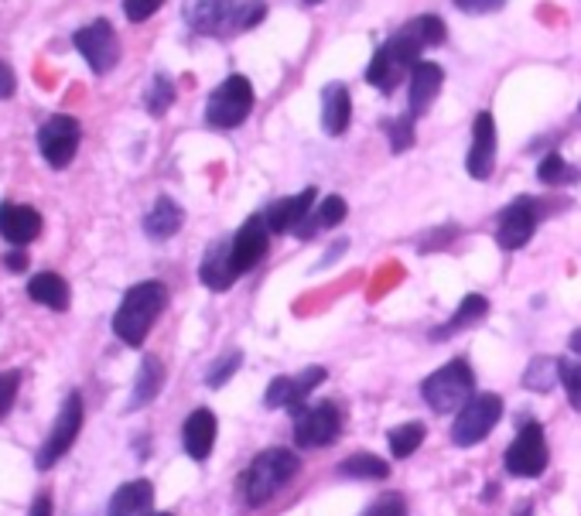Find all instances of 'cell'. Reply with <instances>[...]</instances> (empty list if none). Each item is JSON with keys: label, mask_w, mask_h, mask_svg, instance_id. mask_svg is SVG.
Instances as JSON below:
<instances>
[{"label": "cell", "mask_w": 581, "mask_h": 516, "mask_svg": "<svg viewBox=\"0 0 581 516\" xmlns=\"http://www.w3.org/2000/svg\"><path fill=\"white\" fill-rule=\"evenodd\" d=\"M216 414L209 408H199L185 417V427H182V445H185V455L196 458V462H206L212 455V445H216Z\"/></svg>", "instance_id": "d6986e66"}, {"label": "cell", "mask_w": 581, "mask_h": 516, "mask_svg": "<svg viewBox=\"0 0 581 516\" xmlns=\"http://www.w3.org/2000/svg\"><path fill=\"white\" fill-rule=\"evenodd\" d=\"M503 417V400L500 393H476L468 404L458 411L455 424H452V442L458 448H473L483 438H489V432L496 427V421Z\"/></svg>", "instance_id": "52a82bcc"}, {"label": "cell", "mask_w": 581, "mask_h": 516, "mask_svg": "<svg viewBox=\"0 0 581 516\" xmlns=\"http://www.w3.org/2000/svg\"><path fill=\"white\" fill-rule=\"evenodd\" d=\"M154 516H172V513H154Z\"/></svg>", "instance_id": "681fc988"}, {"label": "cell", "mask_w": 581, "mask_h": 516, "mask_svg": "<svg viewBox=\"0 0 581 516\" xmlns=\"http://www.w3.org/2000/svg\"><path fill=\"white\" fill-rule=\"evenodd\" d=\"M441 82H445V72H441L438 62H418L410 69V113L421 117V113L431 110V103L441 93Z\"/></svg>", "instance_id": "44dd1931"}, {"label": "cell", "mask_w": 581, "mask_h": 516, "mask_svg": "<svg viewBox=\"0 0 581 516\" xmlns=\"http://www.w3.org/2000/svg\"><path fill=\"white\" fill-rule=\"evenodd\" d=\"M82 417H86V408H82V393L72 390L66 393L62 408H59V417H55L48 438L42 442L38 455H35V469L38 472H48L62 462V458L69 455V448L75 445L79 432H82Z\"/></svg>", "instance_id": "5b68a950"}, {"label": "cell", "mask_w": 581, "mask_h": 516, "mask_svg": "<svg viewBox=\"0 0 581 516\" xmlns=\"http://www.w3.org/2000/svg\"><path fill=\"white\" fill-rule=\"evenodd\" d=\"M79 137H82L79 121L69 117V113H55V117H48L38 127V151L55 171H62L79 151Z\"/></svg>", "instance_id": "8fae6325"}, {"label": "cell", "mask_w": 581, "mask_h": 516, "mask_svg": "<svg viewBox=\"0 0 581 516\" xmlns=\"http://www.w3.org/2000/svg\"><path fill=\"white\" fill-rule=\"evenodd\" d=\"M425 435H428L425 424H418V421L394 427V432H391V451H394V458H410L414 451L425 445Z\"/></svg>", "instance_id": "d6a6232c"}, {"label": "cell", "mask_w": 581, "mask_h": 516, "mask_svg": "<svg viewBox=\"0 0 581 516\" xmlns=\"http://www.w3.org/2000/svg\"><path fill=\"white\" fill-rule=\"evenodd\" d=\"M164 387V366L158 356H144L141 359V369H137V380H133V393L127 400V411H141L148 404H154V397L161 393Z\"/></svg>", "instance_id": "d4e9b609"}, {"label": "cell", "mask_w": 581, "mask_h": 516, "mask_svg": "<svg viewBox=\"0 0 581 516\" xmlns=\"http://www.w3.org/2000/svg\"><path fill=\"white\" fill-rule=\"evenodd\" d=\"M342 435V414L332 400H318L312 408L294 411V445L298 448H325Z\"/></svg>", "instance_id": "9c48e42d"}, {"label": "cell", "mask_w": 581, "mask_h": 516, "mask_svg": "<svg viewBox=\"0 0 581 516\" xmlns=\"http://www.w3.org/2000/svg\"><path fill=\"white\" fill-rule=\"evenodd\" d=\"M346 198L342 195H328L325 198V203L318 206V213L309 219V222H304L301 229H298V233L294 237H301V240H312L315 233H318V229H328V226H339L342 219H346Z\"/></svg>", "instance_id": "f546056e"}, {"label": "cell", "mask_w": 581, "mask_h": 516, "mask_svg": "<svg viewBox=\"0 0 581 516\" xmlns=\"http://www.w3.org/2000/svg\"><path fill=\"white\" fill-rule=\"evenodd\" d=\"M236 0H185V24L199 35H219L226 24H236Z\"/></svg>", "instance_id": "2e32d148"}, {"label": "cell", "mask_w": 581, "mask_h": 516, "mask_svg": "<svg viewBox=\"0 0 581 516\" xmlns=\"http://www.w3.org/2000/svg\"><path fill=\"white\" fill-rule=\"evenodd\" d=\"M386 137H391L394 154H404L407 148H414V117H391L383 124Z\"/></svg>", "instance_id": "836d02e7"}, {"label": "cell", "mask_w": 581, "mask_h": 516, "mask_svg": "<svg viewBox=\"0 0 581 516\" xmlns=\"http://www.w3.org/2000/svg\"><path fill=\"white\" fill-rule=\"evenodd\" d=\"M298 472H301V455L298 451H291V448H267V451H260L251 462V469L243 472V482H240L246 506L270 503L274 496L284 490V485L294 482Z\"/></svg>", "instance_id": "3957f363"}, {"label": "cell", "mask_w": 581, "mask_h": 516, "mask_svg": "<svg viewBox=\"0 0 581 516\" xmlns=\"http://www.w3.org/2000/svg\"><path fill=\"white\" fill-rule=\"evenodd\" d=\"M14 85H18V79H14L11 66H8V62H0V100L14 96Z\"/></svg>", "instance_id": "b9f144b4"}, {"label": "cell", "mask_w": 581, "mask_h": 516, "mask_svg": "<svg viewBox=\"0 0 581 516\" xmlns=\"http://www.w3.org/2000/svg\"><path fill=\"white\" fill-rule=\"evenodd\" d=\"M264 14H267V4H264V0H246V4H240V11H236V27H240V32H246V27L260 24Z\"/></svg>", "instance_id": "f35d334b"}, {"label": "cell", "mask_w": 581, "mask_h": 516, "mask_svg": "<svg viewBox=\"0 0 581 516\" xmlns=\"http://www.w3.org/2000/svg\"><path fill=\"white\" fill-rule=\"evenodd\" d=\"M72 45L79 48L82 59L90 62V69L96 76H106L109 69H114L120 62V42H117V32L109 21H93L86 27H79V32L72 35Z\"/></svg>", "instance_id": "30bf717a"}, {"label": "cell", "mask_w": 581, "mask_h": 516, "mask_svg": "<svg viewBox=\"0 0 581 516\" xmlns=\"http://www.w3.org/2000/svg\"><path fill=\"white\" fill-rule=\"evenodd\" d=\"M199 277L209 291H230L233 280L240 277L236 264H233V243L230 240H216L209 243L206 256H202V267H199Z\"/></svg>", "instance_id": "ac0fdd59"}, {"label": "cell", "mask_w": 581, "mask_h": 516, "mask_svg": "<svg viewBox=\"0 0 581 516\" xmlns=\"http://www.w3.org/2000/svg\"><path fill=\"white\" fill-rule=\"evenodd\" d=\"M27 516H51V496H38Z\"/></svg>", "instance_id": "f6af8a7d"}, {"label": "cell", "mask_w": 581, "mask_h": 516, "mask_svg": "<svg viewBox=\"0 0 581 516\" xmlns=\"http://www.w3.org/2000/svg\"><path fill=\"white\" fill-rule=\"evenodd\" d=\"M496 164V121L492 113H479L476 117V127H473V148H468V158H465V168L473 179H489V171Z\"/></svg>", "instance_id": "e0dca14e"}, {"label": "cell", "mask_w": 581, "mask_h": 516, "mask_svg": "<svg viewBox=\"0 0 581 516\" xmlns=\"http://www.w3.org/2000/svg\"><path fill=\"white\" fill-rule=\"evenodd\" d=\"M445 35H449L445 21L434 14H421V18L407 21L400 32H394V38H386V45L376 48L373 62L367 69V82L383 93L397 90V82L421 62V51L441 45Z\"/></svg>", "instance_id": "6da1fadb"}, {"label": "cell", "mask_w": 581, "mask_h": 516, "mask_svg": "<svg viewBox=\"0 0 581 516\" xmlns=\"http://www.w3.org/2000/svg\"><path fill=\"white\" fill-rule=\"evenodd\" d=\"M513 516H534V506H531V503H527V506H520V509H516Z\"/></svg>", "instance_id": "7dc6e473"}, {"label": "cell", "mask_w": 581, "mask_h": 516, "mask_svg": "<svg viewBox=\"0 0 581 516\" xmlns=\"http://www.w3.org/2000/svg\"><path fill=\"white\" fill-rule=\"evenodd\" d=\"M346 250H349V243H346V240H336V246H328V253H325L322 261H318V271H322V267H328V264H336Z\"/></svg>", "instance_id": "ee69618b"}, {"label": "cell", "mask_w": 581, "mask_h": 516, "mask_svg": "<svg viewBox=\"0 0 581 516\" xmlns=\"http://www.w3.org/2000/svg\"><path fill=\"white\" fill-rule=\"evenodd\" d=\"M254 110V85L246 76H230L223 85H216L206 103V124L216 130L240 127Z\"/></svg>", "instance_id": "8992f818"}, {"label": "cell", "mask_w": 581, "mask_h": 516, "mask_svg": "<svg viewBox=\"0 0 581 516\" xmlns=\"http://www.w3.org/2000/svg\"><path fill=\"white\" fill-rule=\"evenodd\" d=\"M507 4V0H455V8L468 11V14H492L500 11Z\"/></svg>", "instance_id": "60d3db41"}, {"label": "cell", "mask_w": 581, "mask_h": 516, "mask_svg": "<svg viewBox=\"0 0 581 516\" xmlns=\"http://www.w3.org/2000/svg\"><path fill=\"white\" fill-rule=\"evenodd\" d=\"M182 222H185V213H182V206L175 203V198H169V195H161V198H154V206H151V213L144 216V233H148V240H172L178 229H182Z\"/></svg>", "instance_id": "cb8c5ba5"}, {"label": "cell", "mask_w": 581, "mask_h": 516, "mask_svg": "<svg viewBox=\"0 0 581 516\" xmlns=\"http://www.w3.org/2000/svg\"><path fill=\"white\" fill-rule=\"evenodd\" d=\"M555 383H561V359L534 356V363L523 369V387L534 390V393H550Z\"/></svg>", "instance_id": "f1b7e54d"}, {"label": "cell", "mask_w": 581, "mask_h": 516, "mask_svg": "<svg viewBox=\"0 0 581 516\" xmlns=\"http://www.w3.org/2000/svg\"><path fill=\"white\" fill-rule=\"evenodd\" d=\"M27 298H32L35 305H45L51 311H66L69 308V284L62 274H35L32 284H27Z\"/></svg>", "instance_id": "484cf974"}, {"label": "cell", "mask_w": 581, "mask_h": 516, "mask_svg": "<svg viewBox=\"0 0 581 516\" xmlns=\"http://www.w3.org/2000/svg\"><path fill=\"white\" fill-rule=\"evenodd\" d=\"M486 311H489V301H486L483 295H468V298H462V305L455 308L452 319L441 325V329L431 332V339H449V335H455V332L473 329V325H479V322L486 319Z\"/></svg>", "instance_id": "4316f807"}, {"label": "cell", "mask_w": 581, "mask_h": 516, "mask_svg": "<svg viewBox=\"0 0 581 516\" xmlns=\"http://www.w3.org/2000/svg\"><path fill=\"white\" fill-rule=\"evenodd\" d=\"M4 267L14 271V274L27 271V253H24V250H11V253L4 256Z\"/></svg>", "instance_id": "7bdbcfd3"}, {"label": "cell", "mask_w": 581, "mask_h": 516, "mask_svg": "<svg viewBox=\"0 0 581 516\" xmlns=\"http://www.w3.org/2000/svg\"><path fill=\"white\" fill-rule=\"evenodd\" d=\"M172 103H175V82L158 72L148 85V93H144V110L151 113V117H164Z\"/></svg>", "instance_id": "1f68e13d"}, {"label": "cell", "mask_w": 581, "mask_h": 516, "mask_svg": "<svg viewBox=\"0 0 581 516\" xmlns=\"http://www.w3.org/2000/svg\"><path fill=\"white\" fill-rule=\"evenodd\" d=\"M301 4H315V0H301Z\"/></svg>", "instance_id": "c3c4849f"}, {"label": "cell", "mask_w": 581, "mask_h": 516, "mask_svg": "<svg viewBox=\"0 0 581 516\" xmlns=\"http://www.w3.org/2000/svg\"><path fill=\"white\" fill-rule=\"evenodd\" d=\"M164 305H169V288L161 280H141L124 295L117 314H114V332L124 346L141 349L151 325L161 319Z\"/></svg>", "instance_id": "7a4b0ae2"}, {"label": "cell", "mask_w": 581, "mask_h": 516, "mask_svg": "<svg viewBox=\"0 0 581 516\" xmlns=\"http://www.w3.org/2000/svg\"><path fill=\"white\" fill-rule=\"evenodd\" d=\"M106 516H154V485L148 479L124 482L109 500Z\"/></svg>", "instance_id": "7402d4cb"}, {"label": "cell", "mask_w": 581, "mask_h": 516, "mask_svg": "<svg viewBox=\"0 0 581 516\" xmlns=\"http://www.w3.org/2000/svg\"><path fill=\"white\" fill-rule=\"evenodd\" d=\"M349 117H352V100H349L346 85L342 82L325 85V93H322V130L328 137H339V134H346Z\"/></svg>", "instance_id": "603a6c76"}, {"label": "cell", "mask_w": 581, "mask_h": 516, "mask_svg": "<svg viewBox=\"0 0 581 516\" xmlns=\"http://www.w3.org/2000/svg\"><path fill=\"white\" fill-rule=\"evenodd\" d=\"M537 179L550 188H558V185H574L581 179V171L574 164H568L558 151H550L541 164H537Z\"/></svg>", "instance_id": "4dcf8cb0"}, {"label": "cell", "mask_w": 581, "mask_h": 516, "mask_svg": "<svg viewBox=\"0 0 581 516\" xmlns=\"http://www.w3.org/2000/svg\"><path fill=\"white\" fill-rule=\"evenodd\" d=\"M503 466L510 475L516 479H537L547 469V438H544V427L537 421H523L520 417V432L507 448Z\"/></svg>", "instance_id": "ba28073f"}, {"label": "cell", "mask_w": 581, "mask_h": 516, "mask_svg": "<svg viewBox=\"0 0 581 516\" xmlns=\"http://www.w3.org/2000/svg\"><path fill=\"white\" fill-rule=\"evenodd\" d=\"M21 390V372H0V417H8Z\"/></svg>", "instance_id": "8d00e7d4"}, {"label": "cell", "mask_w": 581, "mask_h": 516, "mask_svg": "<svg viewBox=\"0 0 581 516\" xmlns=\"http://www.w3.org/2000/svg\"><path fill=\"white\" fill-rule=\"evenodd\" d=\"M233 243V264L240 274L246 271H254L264 256H267V246H270V229H267V219L264 213L260 216H251L240 229H236V237L230 240Z\"/></svg>", "instance_id": "5bb4252c"}, {"label": "cell", "mask_w": 581, "mask_h": 516, "mask_svg": "<svg viewBox=\"0 0 581 516\" xmlns=\"http://www.w3.org/2000/svg\"><path fill=\"white\" fill-rule=\"evenodd\" d=\"M473 390H476V372H473V366H468V359L445 363L421 383V397L434 414L462 411L468 400L476 397Z\"/></svg>", "instance_id": "277c9868"}, {"label": "cell", "mask_w": 581, "mask_h": 516, "mask_svg": "<svg viewBox=\"0 0 581 516\" xmlns=\"http://www.w3.org/2000/svg\"><path fill=\"white\" fill-rule=\"evenodd\" d=\"M315 198L318 192L315 188H304L291 198H278V203H270L264 219H267V229L270 233H298V229L312 219V209H315Z\"/></svg>", "instance_id": "9a60e30c"}, {"label": "cell", "mask_w": 581, "mask_h": 516, "mask_svg": "<svg viewBox=\"0 0 581 516\" xmlns=\"http://www.w3.org/2000/svg\"><path fill=\"white\" fill-rule=\"evenodd\" d=\"M336 472H339L342 479H367V482H376V479L391 475V466H386V458H380V455H373V451H356V455L342 458Z\"/></svg>", "instance_id": "83f0119b"}, {"label": "cell", "mask_w": 581, "mask_h": 516, "mask_svg": "<svg viewBox=\"0 0 581 516\" xmlns=\"http://www.w3.org/2000/svg\"><path fill=\"white\" fill-rule=\"evenodd\" d=\"M561 387L568 390V404L581 411V359H561Z\"/></svg>", "instance_id": "d590c367"}, {"label": "cell", "mask_w": 581, "mask_h": 516, "mask_svg": "<svg viewBox=\"0 0 581 516\" xmlns=\"http://www.w3.org/2000/svg\"><path fill=\"white\" fill-rule=\"evenodd\" d=\"M42 233V216L32 206H18V203H4L0 206V237L14 246H27L35 243Z\"/></svg>", "instance_id": "ffe728a7"}, {"label": "cell", "mask_w": 581, "mask_h": 516, "mask_svg": "<svg viewBox=\"0 0 581 516\" xmlns=\"http://www.w3.org/2000/svg\"><path fill=\"white\" fill-rule=\"evenodd\" d=\"M240 363H243V353H240V349H233V353H226V356H219V359L212 363V369L206 372V383H209L212 390H219L223 383H230L233 372L240 369Z\"/></svg>", "instance_id": "e575fe53"}, {"label": "cell", "mask_w": 581, "mask_h": 516, "mask_svg": "<svg viewBox=\"0 0 581 516\" xmlns=\"http://www.w3.org/2000/svg\"><path fill=\"white\" fill-rule=\"evenodd\" d=\"M363 516H407V506H404V496L391 493V496H380L367 506Z\"/></svg>", "instance_id": "74e56055"}, {"label": "cell", "mask_w": 581, "mask_h": 516, "mask_svg": "<svg viewBox=\"0 0 581 516\" xmlns=\"http://www.w3.org/2000/svg\"><path fill=\"white\" fill-rule=\"evenodd\" d=\"M161 4H164V0H124V14H127V21L141 24V21H148Z\"/></svg>", "instance_id": "ab89813d"}, {"label": "cell", "mask_w": 581, "mask_h": 516, "mask_svg": "<svg viewBox=\"0 0 581 516\" xmlns=\"http://www.w3.org/2000/svg\"><path fill=\"white\" fill-rule=\"evenodd\" d=\"M568 346H571V353H574V356H581V329L568 339Z\"/></svg>", "instance_id": "bcb514c9"}, {"label": "cell", "mask_w": 581, "mask_h": 516, "mask_svg": "<svg viewBox=\"0 0 581 516\" xmlns=\"http://www.w3.org/2000/svg\"><path fill=\"white\" fill-rule=\"evenodd\" d=\"M537 222H541L537 198H531V195L513 198V203L500 213V222H496V243H500L503 250H523L534 240Z\"/></svg>", "instance_id": "7c38bea8"}, {"label": "cell", "mask_w": 581, "mask_h": 516, "mask_svg": "<svg viewBox=\"0 0 581 516\" xmlns=\"http://www.w3.org/2000/svg\"><path fill=\"white\" fill-rule=\"evenodd\" d=\"M328 372L322 366H309V369H301L298 377H278V380H270L267 387V397H264V404L267 408H284V411H301L304 408V400H309V393L325 383Z\"/></svg>", "instance_id": "4fadbf2b"}]
</instances>
